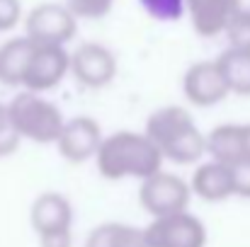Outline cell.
I'll use <instances>...</instances> for the list:
<instances>
[{
    "instance_id": "6da1fadb",
    "label": "cell",
    "mask_w": 250,
    "mask_h": 247,
    "mask_svg": "<svg viewBox=\"0 0 250 247\" xmlns=\"http://www.w3.org/2000/svg\"><path fill=\"white\" fill-rule=\"evenodd\" d=\"M146 138L158 148L163 160H172L177 165L197 163L207 153L204 133L189 116L185 107L170 104L156 109L146 121Z\"/></svg>"
},
{
    "instance_id": "7a4b0ae2",
    "label": "cell",
    "mask_w": 250,
    "mask_h": 247,
    "mask_svg": "<svg viewBox=\"0 0 250 247\" xmlns=\"http://www.w3.org/2000/svg\"><path fill=\"white\" fill-rule=\"evenodd\" d=\"M95 163L104 179H126V177L146 179L161 172L163 158L158 148L146 138V133L117 131L102 138L95 153Z\"/></svg>"
},
{
    "instance_id": "3957f363",
    "label": "cell",
    "mask_w": 250,
    "mask_h": 247,
    "mask_svg": "<svg viewBox=\"0 0 250 247\" xmlns=\"http://www.w3.org/2000/svg\"><path fill=\"white\" fill-rule=\"evenodd\" d=\"M7 114L20 138L32 143H56L66 119L61 109L37 92H20L7 102Z\"/></svg>"
},
{
    "instance_id": "277c9868",
    "label": "cell",
    "mask_w": 250,
    "mask_h": 247,
    "mask_svg": "<svg viewBox=\"0 0 250 247\" xmlns=\"http://www.w3.org/2000/svg\"><path fill=\"white\" fill-rule=\"evenodd\" d=\"M78 19L66 5L42 2L24 17V37L34 46H63L76 37Z\"/></svg>"
},
{
    "instance_id": "5b68a950",
    "label": "cell",
    "mask_w": 250,
    "mask_h": 247,
    "mask_svg": "<svg viewBox=\"0 0 250 247\" xmlns=\"http://www.w3.org/2000/svg\"><path fill=\"white\" fill-rule=\"evenodd\" d=\"M189 196H192L189 184L182 177L163 170L141 179V189H139V201L153 218L187 211Z\"/></svg>"
},
{
    "instance_id": "8992f818",
    "label": "cell",
    "mask_w": 250,
    "mask_h": 247,
    "mask_svg": "<svg viewBox=\"0 0 250 247\" xmlns=\"http://www.w3.org/2000/svg\"><path fill=\"white\" fill-rule=\"evenodd\" d=\"M144 235L148 247H204L207 243V230L202 221L187 211L153 218Z\"/></svg>"
},
{
    "instance_id": "52a82bcc",
    "label": "cell",
    "mask_w": 250,
    "mask_h": 247,
    "mask_svg": "<svg viewBox=\"0 0 250 247\" xmlns=\"http://www.w3.org/2000/svg\"><path fill=\"white\" fill-rule=\"evenodd\" d=\"M71 71V56L63 46H34L27 63L22 87L27 92H46L56 87Z\"/></svg>"
},
{
    "instance_id": "ba28073f",
    "label": "cell",
    "mask_w": 250,
    "mask_h": 247,
    "mask_svg": "<svg viewBox=\"0 0 250 247\" xmlns=\"http://www.w3.org/2000/svg\"><path fill=\"white\" fill-rule=\"evenodd\" d=\"M71 73L85 87H104L117 76V58L102 44H83L71 54Z\"/></svg>"
},
{
    "instance_id": "9c48e42d",
    "label": "cell",
    "mask_w": 250,
    "mask_h": 247,
    "mask_svg": "<svg viewBox=\"0 0 250 247\" xmlns=\"http://www.w3.org/2000/svg\"><path fill=\"white\" fill-rule=\"evenodd\" d=\"M102 138H104L102 129L95 119L73 116L71 121L63 124V129L56 138V146H59V153L68 163H85V160L95 158Z\"/></svg>"
},
{
    "instance_id": "30bf717a",
    "label": "cell",
    "mask_w": 250,
    "mask_h": 247,
    "mask_svg": "<svg viewBox=\"0 0 250 247\" xmlns=\"http://www.w3.org/2000/svg\"><path fill=\"white\" fill-rule=\"evenodd\" d=\"M182 92L194 107H214L226 99L229 87L216 68V61H199L182 76Z\"/></svg>"
},
{
    "instance_id": "8fae6325",
    "label": "cell",
    "mask_w": 250,
    "mask_h": 247,
    "mask_svg": "<svg viewBox=\"0 0 250 247\" xmlns=\"http://www.w3.org/2000/svg\"><path fill=\"white\" fill-rule=\"evenodd\" d=\"M241 0H185V10L199 37H219L226 32Z\"/></svg>"
},
{
    "instance_id": "7c38bea8",
    "label": "cell",
    "mask_w": 250,
    "mask_h": 247,
    "mask_svg": "<svg viewBox=\"0 0 250 247\" xmlns=\"http://www.w3.org/2000/svg\"><path fill=\"white\" fill-rule=\"evenodd\" d=\"M29 221L32 228L37 230V235H49L56 230H71L73 223V209L71 201L63 194L56 191H46L39 194L29 209Z\"/></svg>"
},
{
    "instance_id": "4fadbf2b",
    "label": "cell",
    "mask_w": 250,
    "mask_h": 247,
    "mask_svg": "<svg viewBox=\"0 0 250 247\" xmlns=\"http://www.w3.org/2000/svg\"><path fill=\"white\" fill-rule=\"evenodd\" d=\"M189 191H194L197 196H202L204 201H224L229 196H233V177H231V167L219 163H204L197 167Z\"/></svg>"
},
{
    "instance_id": "5bb4252c",
    "label": "cell",
    "mask_w": 250,
    "mask_h": 247,
    "mask_svg": "<svg viewBox=\"0 0 250 247\" xmlns=\"http://www.w3.org/2000/svg\"><path fill=\"white\" fill-rule=\"evenodd\" d=\"M207 153L211 160L226 167L243 163V126L241 124H221L209 136H204Z\"/></svg>"
},
{
    "instance_id": "9a60e30c",
    "label": "cell",
    "mask_w": 250,
    "mask_h": 247,
    "mask_svg": "<svg viewBox=\"0 0 250 247\" xmlns=\"http://www.w3.org/2000/svg\"><path fill=\"white\" fill-rule=\"evenodd\" d=\"M32 51H34V44L27 37L10 39L0 46V82L2 85H10V87L22 85Z\"/></svg>"
},
{
    "instance_id": "2e32d148",
    "label": "cell",
    "mask_w": 250,
    "mask_h": 247,
    "mask_svg": "<svg viewBox=\"0 0 250 247\" xmlns=\"http://www.w3.org/2000/svg\"><path fill=\"white\" fill-rule=\"evenodd\" d=\"M216 68L226 82L229 92L236 95H250V51L241 49H226L216 58Z\"/></svg>"
},
{
    "instance_id": "e0dca14e",
    "label": "cell",
    "mask_w": 250,
    "mask_h": 247,
    "mask_svg": "<svg viewBox=\"0 0 250 247\" xmlns=\"http://www.w3.org/2000/svg\"><path fill=\"white\" fill-rule=\"evenodd\" d=\"M85 247H148V243L141 228L124 223H102L87 235Z\"/></svg>"
},
{
    "instance_id": "ac0fdd59",
    "label": "cell",
    "mask_w": 250,
    "mask_h": 247,
    "mask_svg": "<svg viewBox=\"0 0 250 247\" xmlns=\"http://www.w3.org/2000/svg\"><path fill=\"white\" fill-rule=\"evenodd\" d=\"M226 37H229V44H231L229 49L250 51V5L238 2V10L226 27Z\"/></svg>"
},
{
    "instance_id": "d6986e66",
    "label": "cell",
    "mask_w": 250,
    "mask_h": 247,
    "mask_svg": "<svg viewBox=\"0 0 250 247\" xmlns=\"http://www.w3.org/2000/svg\"><path fill=\"white\" fill-rule=\"evenodd\" d=\"M141 7L161 22H175L185 15V0H141Z\"/></svg>"
},
{
    "instance_id": "ffe728a7",
    "label": "cell",
    "mask_w": 250,
    "mask_h": 247,
    "mask_svg": "<svg viewBox=\"0 0 250 247\" xmlns=\"http://www.w3.org/2000/svg\"><path fill=\"white\" fill-rule=\"evenodd\" d=\"M112 5H114V0H66V7H68V12L76 19L78 17L100 19V17H104L112 10Z\"/></svg>"
},
{
    "instance_id": "44dd1931",
    "label": "cell",
    "mask_w": 250,
    "mask_h": 247,
    "mask_svg": "<svg viewBox=\"0 0 250 247\" xmlns=\"http://www.w3.org/2000/svg\"><path fill=\"white\" fill-rule=\"evenodd\" d=\"M20 136L12 126V119L7 114V104L0 102V158H7L12 155L17 148H20Z\"/></svg>"
},
{
    "instance_id": "7402d4cb",
    "label": "cell",
    "mask_w": 250,
    "mask_h": 247,
    "mask_svg": "<svg viewBox=\"0 0 250 247\" xmlns=\"http://www.w3.org/2000/svg\"><path fill=\"white\" fill-rule=\"evenodd\" d=\"M22 17L20 0H0V32H10Z\"/></svg>"
},
{
    "instance_id": "603a6c76",
    "label": "cell",
    "mask_w": 250,
    "mask_h": 247,
    "mask_svg": "<svg viewBox=\"0 0 250 247\" xmlns=\"http://www.w3.org/2000/svg\"><path fill=\"white\" fill-rule=\"evenodd\" d=\"M231 177H233V196L250 199V163L231 167Z\"/></svg>"
},
{
    "instance_id": "cb8c5ba5",
    "label": "cell",
    "mask_w": 250,
    "mask_h": 247,
    "mask_svg": "<svg viewBox=\"0 0 250 247\" xmlns=\"http://www.w3.org/2000/svg\"><path fill=\"white\" fill-rule=\"evenodd\" d=\"M39 245L42 247H71L73 245V235L71 230H56L49 235H39Z\"/></svg>"
},
{
    "instance_id": "d4e9b609",
    "label": "cell",
    "mask_w": 250,
    "mask_h": 247,
    "mask_svg": "<svg viewBox=\"0 0 250 247\" xmlns=\"http://www.w3.org/2000/svg\"><path fill=\"white\" fill-rule=\"evenodd\" d=\"M243 163H250V124L243 126Z\"/></svg>"
}]
</instances>
